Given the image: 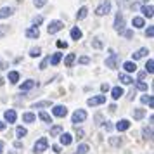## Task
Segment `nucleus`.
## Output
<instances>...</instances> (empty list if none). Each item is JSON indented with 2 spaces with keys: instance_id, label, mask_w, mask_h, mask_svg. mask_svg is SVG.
Here are the masks:
<instances>
[{
  "instance_id": "a19ab883",
  "label": "nucleus",
  "mask_w": 154,
  "mask_h": 154,
  "mask_svg": "<svg viewBox=\"0 0 154 154\" xmlns=\"http://www.w3.org/2000/svg\"><path fill=\"white\" fill-rule=\"evenodd\" d=\"M7 31H9V26H5V24H2V26H0V36H4Z\"/></svg>"
},
{
  "instance_id": "9d476101",
  "label": "nucleus",
  "mask_w": 154,
  "mask_h": 154,
  "mask_svg": "<svg viewBox=\"0 0 154 154\" xmlns=\"http://www.w3.org/2000/svg\"><path fill=\"white\" fill-rule=\"evenodd\" d=\"M4 116H5V121L7 123H16V118H17V114H16L14 109H7Z\"/></svg>"
},
{
  "instance_id": "0eeeda50",
  "label": "nucleus",
  "mask_w": 154,
  "mask_h": 154,
  "mask_svg": "<svg viewBox=\"0 0 154 154\" xmlns=\"http://www.w3.org/2000/svg\"><path fill=\"white\" fill-rule=\"evenodd\" d=\"M106 102V95H95V97H90L88 100H87V104L88 106H100V104H104Z\"/></svg>"
},
{
  "instance_id": "4be33fe9",
  "label": "nucleus",
  "mask_w": 154,
  "mask_h": 154,
  "mask_svg": "<svg viewBox=\"0 0 154 154\" xmlns=\"http://www.w3.org/2000/svg\"><path fill=\"white\" fill-rule=\"evenodd\" d=\"M82 36H83V33H82V29L80 28H73L71 29V38H73V40H80Z\"/></svg>"
},
{
  "instance_id": "2f4dec72",
  "label": "nucleus",
  "mask_w": 154,
  "mask_h": 154,
  "mask_svg": "<svg viewBox=\"0 0 154 154\" xmlns=\"http://www.w3.org/2000/svg\"><path fill=\"white\" fill-rule=\"evenodd\" d=\"M152 71H154V61L152 59H149L146 64V73H149V75H152Z\"/></svg>"
},
{
  "instance_id": "f8f14e48",
  "label": "nucleus",
  "mask_w": 154,
  "mask_h": 154,
  "mask_svg": "<svg viewBox=\"0 0 154 154\" xmlns=\"http://www.w3.org/2000/svg\"><path fill=\"white\" fill-rule=\"evenodd\" d=\"M128 128H130V121H128V119H121V121L116 123V130H118V132H125Z\"/></svg>"
},
{
  "instance_id": "c85d7f7f",
  "label": "nucleus",
  "mask_w": 154,
  "mask_h": 154,
  "mask_svg": "<svg viewBox=\"0 0 154 154\" xmlns=\"http://www.w3.org/2000/svg\"><path fill=\"white\" fill-rule=\"evenodd\" d=\"M16 135H17L19 139H23V137H26V135H28V130H26V128H23V126H17V128H16Z\"/></svg>"
},
{
  "instance_id": "79ce46f5",
  "label": "nucleus",
  "mask_w": 154,
  "mask_h": 154,
  "mask_svg": "<svg viewBox=\"0 0 154 154\" xmlns=\"http://www.w3.org/2000/svg\"><path fill=\"white\" fill-rule=\"evenodd\" d=\"M49 57H50V56H49ZM49 57H45V59L42 61V64H40V69H45V68L49 66Z\"/></svg>"
},
{
  "instance_id": "c03bdc74",
  "label": "nucleus",
  "mask_w": 154,
  "mask_h": 154,
  "mask_svg": "<svg viewBox=\"0 0 154 154\" xmlns=\"http://www.w3.org/2000/svg\"><path fill=\"white\" fill-rule=\"evenodd\" d=\"M78 63H80V64H88V63H90V59H88L87 56H83V57H80V59H78Z\"/></svg>"
},
{
  "instance_id": "c756f323",
  "label": "nucleus",
  "mask_w": 154,
  "mask_h": 154,
  "mask_svg": "<svg viewBox=\"0 0 154 154\" xmlns=\"http://www.w3.org/2000/svg\"><path fill=\"white\" fill-rule=\"evenodd\" d=\"M63 132V126L61 125H56L50 128V137H56V135H59V133Z\"/></svg>"
},
{
  "instance_id": "dca6fc26",
  "label": "nucleus",
  "mask_w": 154,
  "mask_h": 154,
  "mask_svg": "<svg viewBox=\"0 0 154 154\" xmlns=\"http://www.w3.org/2000/svg\"><path fill=\"white\" fill-rule=\"evenodd\" d=\"M121 95H123V88H121V87H114L111 90V97L114 99V100H118Z\"/></svg>"
},
{
  "instance_id": "f257e3e1",
  "label": "nucleus",
  "mask_w": 154,
  "mask_h": 154,
  "mask_svg": "<svg viewBox=\"0 0 154 154\" xmlns=\"http://www.w3.org/2000/svg\"><path fill=\"white\" fill-rule=\"evenodd\" d=\"M47 147H49V140L47 137H42V139H38L35 142V146H33V152L35 154H42L47 151Z\"/></svg>"
},
{
  "instance_id": "37998d69",
  "label": "nucleus",
  "mask_w": 154,
  "mask_h": 154,
  "mask_svg": "<svg viewBox=\"0 0 154 154\" xmlns=\"http://www.w3.org/2000/svg\"><path fill=\"white\" fill-rule=\"evenodd\" d=\"M92 45H94V49H102V42H99L97 38L92 42Z\"/></svg>"
},
{
  "instance_id": "1a4fd4ad",
  "label": "nucleus",
  "mask_w": 154,
  "mask_h": 154,
  "mask_svg": "<svg viewBox=\"0 0 154 154\" xmlns=\"http://www.w3.org/2000/svg\"><path fill=\"white\" fill-rule=\"evenodd\" d=\"M24 35L28 38H38L40 36V29H38V26H31V28H28L24 31Z\"/></svg>"
},
{
  "instance_id": "bb28decb",
  "label": "nucleus",
  "mask_w": 154,
  "mask_h": 154,
  "mask_svg": "<svg viewBox=\"0 0 154 154\" xmlns=\"http://www.w3.org/2000/svg\"><path fill=\"white\" fill-rule=\"evenodd\" d=\"M9 82H11V83H17V82H19V73H17V71H11V73H9Z\"/></svg>"
},
{
  "instance_id": "6e6d98bb",
  "label": "nucleus",
  "mask_w": 154,
  "mask_h": 154,
  "mask_svg": "<svg viewBox=\"0 0 154 154\" xmlns=\"http://www.w3.org/2000/svg\"><path fill=\"white\" fill-rule=\"evenodd\" d=\"M5 126H7V123H4V121H0V132H2V130H5Z\"/></svg>"
},
{
  "instance_id": "39448f33",
  "label": "nucleus",
  "mask_w": 154,
  "mask_h": 154,
  "mask_svg": "<svg viewBox=\"0 0 154 154\" xmlns=\"http://www.w3.org/2000/svg\"><path fill=\"white\" fill-rule=\"evenodd\" d=\"M114 29L118 31V33H121L123 29H125V17H123V14H116V19H114Z\"/></svg>"
},
{
  "instance_id": "8fccbe9b",
  "label": "nucleus",
  "mask_w": 154,
  "mask_h": 154,
  "mask_svg": "<svg viewBox=\"0 0 154 154\" xmlns=\"http://www.w3.org/2000/svg\"><path fill=\"white\" fill-rule=\"evenodd\" d=\"M76 135H78V139H82V137H83V130H82V128L78 130V128H76Z\"/></svg>"
},
{
  "instance_id": "09e8293b",
  "label": "nucleus",
  "mask_w": 154,
  "mask_h": 154,
  "mask_svg": "<svg viewBox=\"0 0 154 154\" xmlns=\"http://www.w3.org/2000/svg\"><path fill=\"white\" fill-rule=\"evenodd\" d=\"M116 2H118L119 7H125V5H128V0H116Z\"/></svg>"
},
{
  "instance_id": "b1692460",
  "label": "nucleus",
  "mask_w": 154,
  "mask_h": 154,
  "mask_svg": "<svg viewBox=\"0 0 154 154\" xmlns=\"http://www.w3.org/2000/svg\"><path fill=\"white\" fill-rule=\"evenodd\" d=\"M87 14H88V9H87V7H82V9L76 12V19H78V21H82V19H85V17H87Z\"/></svg>"
},
{
  "instance_id": "a878e982",
  "label": "nucleus",
  "mask_w": 154,
  "mask_h": 154,
  "mask_svg": "<svg viewBox=\"0 0 154 154\" xmlns=\"http://www.w3.org/2000/svg\"><path fill=\"white\" fill-rule=\"evenodd\" d=\"M132 24L135 26V28H144V17H133L132 19Z\"/></svg>"
},
{
  "instance_id": "ea45409f",
  "label": "nucleus",
  "mask_w": 154,
  "mask_h": 154,
  "mask_svg": "<svg viewBox=\"0 0 154 154\" xmlns=\"http://www.w3.org/2000/svg\"><path fill=\"white\" fill-rule=\"evenodd\" d=\"M45 4H47V0H35V2H33L35 7H43Z\"/></svg>"
},
{
  "instance_id": "603ef678",
  "label": "nucleus",
  "mask_w": 154,
  "mask_h": 154,
  "mask_svg": "<svg viewBox=\"0 0 154 154\" xmlns=\"http://www.w3.org/2000/svg\"><path fill=\"white\" fill-rule=\"evenodd\" d=\"M52 151H54V152H61V146H54L52 147Z\"/></svg>"
},
{
  "instance_id": "c9c22d12",
  "label": "nucleus",
  "mask_w": 154,
  "mask_h": 154,
  "mask_svg": "<svg viewBox=\"0 0 154 154\" xmlns=\"http://www.w3.org/2000/svg\"><path fill=\"white\" fill-rule=\"evenodd\" d=\"M40 54H42V49H40V47H33V49L29 50V56L31 57H38Z\"/></svg>"
},
{
  "instance_id": "f704fd0d",
  "label": "nucleus",
  "mask_w": 154,
  "mask_h": 154,
  "mask_svg": "<svg viewBox=\"0 0 154 154\" xmlns=\"http://www.w3.org/2000/svg\"><path fill=\"white\" fill-rule=\"evenodd\" d=\"M142 133H144V137H146V139H149V140L152 139V128H151V126H149V128L146 126V128L142 130Z\"/></svg>"
},
{
  "instance_id": "58836bf2",
  "label": "nucleus",
  "mask_w": 154,
  "mask_h": 154,
  "mask_svg": "<svg viewBox=\"0 0 154 154\" xmlns=\"http://www.w3.org/2000/svg\"><path fill=\"white\" fill-rule=\"evenodd\" d=\"M42 23H43L42 16H35V17H33V26H38V24H42Z\"/></svg>"
},
{
  "instance_id": "412c9836",
  "label": "nucleus",
  "mask_w": 154,
  "mask_h": 154,
  "mask_svg": "<svg viewBox=\"0 0 154 154\" xmlns=\"http://www.w3.org/2000/svg\"><path fill=\"white\" fill-rule=\"evenodd\" d=\"M71 142H73V137H71L69 133H63L61 135V144L63 146H69Z\"/></svg>"
},
{
  "instance_id": "ddd939ff",
  "label": "nucleus",
  "mask_w": 154,
  "mask_h": 154,
  "mask_svg": "<svg viewBox=\"0 0 154 154\" xmlns=\"http://www.w3.org/2000/svg\"><path fill=\"white\" fill-rule=\"evenodd\" d=\"M147 54H149V50L144 47V49H139L137 52H133L132 56H133V61H137V59H142V57H146Z\"/></svg>"
},
{
  "instance_id": "7c9ffc66",
  "label": "nucleus",
  "mask_w": 154,
  "mask_h": 154,
  "mask_svg": "<svg viewBox=\"0 0 154 154\" xmlns=\"http://www.w3.org/2000/svg\"><path fill=\"white\" fill-rule=\"evenodd\" d=\"M144 114H146L144 109H133V119H142Z\"/></svg>"
},
{
  "instance_id": "49530a36",
  "label": "nucleus",
  "mask_w": 154,
  "mask_h": 154,
  "mask_svg": "<svg viewBox=\"0 0 154 154\" xmlns=\"http://www.w3.org/2000/svg\"><path fill=\"white\" fill-rule=\"evenodd\" d=\"M57 47H59V49H66V47H68V43L63 42V40H59V42H57Z\"/></svg>"
},
{
  "instance_id": "9b49d317",
  "label": "nucleus",
  "mask_w": 154,
  "mask_h": 154,
  "mask_svg": "<svg viewBox=\"0 0 154 154\" xmlns=\"http://www.w3.org/2000/svg\"><path fill=\"white\" fill-rule=\"evenodd\" d=\"M36 85H38V83H36L35 80H28V82H24V83H23L19 88H21V92H26V90H31V88H35Z\"/></svg>"
},
{
  "instance_id": "3c124183",
  "label": "nucleus",
  "mask_w": 154,
  "mask_h": 154,
  "mask_svg": "<svg viewBox=\"0 0 154 154\" xmlns=\"http://www.w3.org/2000/svg\"><path fill=\"white\" fill-rule=\"evenodd\" d=\"M104 128H106V130H111V128H112V125L109 123V121H106V123H104Z\"/></svg>"
},
{
  "instance_id": "f3484780",
  "label": "nucleus",
  "mask_w": 154,
  "mask_h": 154,
  "mask_svg": "<svg viewBox=\"0 0 154 154\" xmlns=\"http://www.w3.org/2000/svg\"><path fill=\"white\" fill-rule=\"evenodd\" d=\"M123 68H125L126 73H135V71H137V66H135V63H132V61H126V63L123 64Z\"/></svg>"
},
{
  "instance_id": "2eb2a0df",
  "label": "nucleus",
  "mask_w": 154,
  "mask_h": 154,
  "mask_svg": "<svg viewBox=\"0 0 154 154\" xmlns=\"http://www.w3.org/2000/svg\"><path fill=\"white\" fill-rule=\"evenodd\" d=\"M140 11H142V14L146 16V17H149V19L152 17V5H151V4H149V5H142Z\"/></svg>"
},
{
  "instance_id": "052dcab7",
  "label": "nucleus",
  "mask_w": 154,
  "mask_h": 154,
  "mask_svg": "<svg viewBox=\"0 0 154 154\" xmlns=\"http://www.w3.org/2000/svg\"><path fill=\"white\" fill-rule=\"evenodd\" d=\"M146 2H147V0H146Z\"/></svg>"
},
{
  "instance_id": "423d86ee",
  "label": "nucleus",
  "mask_w": 154,
  "mask_h": 154,
  "mask_svg": "<svg viewBox=\"0 0 154 154\" xmlns=\"http://www.w3.org/2000/svg\"><path fill=\"white\" fill-rule=\"evenodd\" d=\"M116 63H118V54H114V52L111 50V56L106 59V68L114 69V68H116Z\"/></svg>"
},
{
  "instance_id": "4c0bfd02",
  "label": "nucleus",
  "mask_w": 154,
  "mask_h": 154,
  "mask_svg": "<svg viewBox=\"0 0 154 154\" xmlns=\"http://www.w3.org/2000/svg\"><path fill=\"white\" fill-rule=\"evenodd\" d=\"M109 144H111V146H121V139H119V137H111V139H109Z\"/></svg>"
},
{
  "instance_id": "a18cd8bd",
  "label": "nucleus",
  "mask_w": 154,
  "mask_h": 154,
  "mask_svg": "<svg viewBox=\"0 0 154 154\" xmlns=\"http://www.w3.org/2000/svg\"><path fill=\"white\" fill-rule=\"evenodd\" d=\"M146 35L149 36V38H152V36H154V28H152V26H149V28H147Z\"/></svg>"
},
{
  "instance_id": "393cba45",
  "label": "nucleus",
  "mask_w": 154,
  "mask_h": 154,
  "mask_svg": "<svg viewBox=\"0 0 154 154\" xmlns=\"http://www.w3.org/2000/svg\"><path fill=\"white\" fill-rule=\"evenodd\" d=\"M140 100H142L144 104H147L149 107H152V106H154V97H152V95H142Z\"/></svg>"
},
{
  "instance_id": "4d7b16f0",
  "label": "nucleus",
  "mask_w": 154,
  "mask_h": 154,
  "mask_svg": "<svg viewBox=\"0 0 154 154\" xmlns=\"http://www.w3.org/2000/svg\"><path fill=\"white\" fill-rule=\"evenodd\" d=\"M7 68V63H0V69H5Z\"/></svg>"
},
{
  "instance_id": "13d9d810",
  "label": "nucleus",
  "mask_w": 154,
  "mask_h": 154,
  "mask_svg": "<svg viewBox=\"0 0 154 154\" xmlns=\"http://www.w3.org/2000/svg\"><path fill=\"white\" fill-rule=\"evenodd\" d=\"M4 146H5V144H4V142L0 140V154H2V151H4Z\"/></svg>"
},
{
  "instance_id": "7ed1b4c3",
  "label": "nucleus",
  "mask_w": 154,
  "mask_h": 154,
  "mask_svg": "<svg viewBox=\"0 0 154 154\" xmlns=\"http://www.w3.org/2000/svg\"><path fill=\"white\" fill-rule=\"evenodd\" d=\"M64 28V23L63 21H50L49 26H47V31H49V35H54L57 31H61Z\"/></svg>"
},
{
  "instance_id": "72a5a7b5",
  "label": "nucleus",
  "mask_w": 154,
  "mask_h": 154,
  "mask_svg": "<svg viewBox=\"0 0 154 154\" xmlns=\"http://www.w3.org/2000/svg\"><path fill=\"white\" fill-rule=\"evenodd\" d=\"M135 88H137V90H142V92H146V90H147V83H144L142 80H139V82L135 83Z\"/></svg>"
},
{
  "instance_id": "e433bc0d",
  "label": "nucleus",
  "mask_w": 154,
  "mask_h": 154,
  "mask_svg": "<svg viewBox=\"0 0 154 154\" xmlns=\"http://www.w3.org/2000/svg\"><path fill=\"white\" fill-rule=\"evenodd\" d=\"M38 116H40V119H42V121H45V123H52V121H50V116L49 114H47V112H40V114H38Z\"/></svg>"
},
{
  "instance_id": "aec40b11",
  "label": "nucleus",
  "mask_w": 154,
  "mask_h": 154,
  "mask_svg": "<svg viewBox=\"0 0 154 154\" xmlns=\"http://www.w3.org/2000/svg\"><path fill=\"white\" fill-rule=\"evenodd\" d=\"M23 121L24 123H33V121H36V116L33 112H24L23 114Z\"/></svg>"
},
{
  "instance_id": "5701e85b",
  "label": "nucleus",
  "mask_w": 154,
  "mask_h": 154,
  "mask_svg": "<svg viewBox=\"0 0 154 154\" xmlns=\"http://www.w3.org/2000/svg\"><path fill=\"white\" fill-rule=\"evenodd\" d=\"M119 82H121L123 85H130V83L133 82V80H132L130 76H128L126 73H119Z\"/></svg>"
},
{
  "instance_id": "4468645a",
  "label": "nucleus",
  "mask_w": 154,
  "mask_h": 154,
  "mask_svg": "<svg viewBox=\"0 0 154 154\" xmlns=\"http://www.w3.org/2000/svg\"><path fill=\"white\" fill-rule=\"evenodd\" d=\"M12 12H14L12 7H2L0 9V19H5V17H9V16H12Z\"/></svg>"
},
{
  "instance_id": "6e6552de",
  "label": "nucleus",
  "mask_w": 154,
  "mask_h": 154,
  "mask_svg": "<svg viewBox=\"0 0 154 154\" xmlns=\"http://www.w3.org/2000/svg\"><path fill=\"white\" fill-rule=\"evenodd\" d=\"M52 112H54V116H57V118H64L68 114V109H66V106H56L52 109Z\"/></svg>"
},
{
  "instance_id": "5fc2aeb1",
  "label": "nucleus",
  "mask_w": 154,
  "mask_h": 154,
  "mask_svg": "<svg viewBox=\"0 0 154 154\" xmlns=\"http://www.w3.org/2000/svg\"><path fill=\"white\" fill-rule=\"evenodd\" d=\"M100 88H102V92H107V90H109V85H107V83H104L102 87H100Z\"/></svg>"
},
{
  "instance_id": "a211bd4d",
  "label": "nucleus",
  "mask_w": 154,
  "mask_h": 154,
  "mask_svg": "<svg viewBox=\"0 0 154 154\" xmlns=\"http://www.w3.org/2000/svg\"><path fill=\"white\" fill-rule=\"evenodd\" d=\"M75 61H76V56H75V54H68V56H66V59H64L66 68H71V66L75 64Z\"/></svg>"
},
{
  "instance_id": "6ab92c4d",
  "label": "nucleus",
  "mask_w": 154,
  "mask_h": 154,
  "mask_svg": "<svg viewBox=\"0 0 154 154\" xmlns=\"http://www.w3.org/2000/svg\"><path fill=\"white\" fill-rule=\"evenodd\" d=\"M61 57H63V54H61V52H56L52 57H49V63L52 64V66H57L59 61H61Z\"/></svg>"
},
{
  "instance_id": "f03ea898",
  "label": "nucleus",
  "mask_w": 154,
  "mask_h": 154,
  "mask_svg": "<svg viewBox=\"0 0 154 154\" xmlns=\"http://www.w3.org/2000/svg\"><path fill=\"white\" fill-rule=\"evenodd\" d=\"M109 12H111V2H109V0H104V2L95 9V14L97 16H107Z\"/></svg>"
},
{
  "instance_id": "cd10ccee",
  "label": "nucleus",
  "mask_w": 154,
  "mask_h": 154,
  "mask_svg": "<svg viewBox=\"0 0 154 154\" xmlns=\"http://www.w3.org/2000/svg\"><path fill=\"white\" fill-rule=\"evenodd\" d=\"M87 152H88V146L87 144H80L76 147V151H75V154H87Z\"/></svg>"
},
{
  "instance_id": "473e14b6",
  "label": "nucleus",
  "mask_w": 154,
  "mask_h": 154,
  "mask_svg": "<svg viewBox=\"0 0 154 154\" xmlns=\"http://www.w3.org/2000/svg\"><path fill=\"white\" fill-rule=\"evenodd\" d=\"M49 106H50V100H42V102L33 104V107H35V109H42V107H49Z\"/></svg>"
},
{
  "instance_id": "de8ad7c7",
  "label": "nucleus",
  "mask_w": 154,
  "mask_h": 154,
  "mask_svg": "<svg viewBox=\"0 0 154 154\" xmlns=\"http://www.w3.org/2000/svg\"><path fill=\"white\" fill-rule=\"evenodd\" d=\"M121 33H123V35H125L126 38H132V36H133V31H130V29H128V31H125V29H123Z\"/></svg>"
},
{
  "instance_id": "bf43d9fd",
  "label": "nucleus",
  "mask_w": 154,
  "mask_h": 154,
  "mask_svg": "<svg viewBox=\"0 0 154 154\" xmlns=\"http://www.w3.org/2000/svg\"><path fill=\"white\" fill-rule=\"evenodd\" d=\"M17 2H23V0H17Z\"/></svg>"
},
{
  "instance_id": "864d4df0",
  "label": "nucleus",
  "mask_w": 154,
  "mask_h": 154,
  "mask_svg": "<svg viewBox=\"0 0 154 154\" xmlns=\"http://www.w3.org/2000/svg\"><path fill=\"white\" fill-rule=\"evenodd\" d=\"M146 75H147L146 71H142V73H139V80H144V78H146Z\"/></svg>"
},
{
  "instance_id": "20e7f679",
  "label": "nucleus",
  "mask_w": 154,
  "mask_h": 154,
  "mask_svg": "<svg viewBox=\"0 0 154 154\" xmlns=\"http://www.w3.org/2000/svg\"><path fill=\"white\" fill-rule=\"evenodd\" d=\"M85 119H87V111H85V109H78V111H75L71 121L76 125V123H82V121H85Z\"/></svg>"
}]
</instances>
